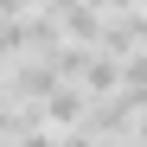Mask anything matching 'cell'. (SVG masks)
<instances>
[{"mask_svg":"<svg viewBox=\"0 0 147 147\" xmlns=\"http://www.w3.org/2000/svg\"><path fill=\"white\" fill-rule=\"evenodd\" d=\"M134 121H141V102H134L128 90H115V96H102V102H90L83 134H96V141H128Z\"/></svg>","mask_w":147,"mask_h":147,"instance_id":"6da1fadb","label":"cell"},{"mask_svg":"<svg viewBox=\"0 0 147 147\" xmlns=\"http://www.w3.org/2000/svg\"><path fill=\"white\" fill-rule=\"evenodd\" d=\"M7 90H13V102H26V109H45V102H51V96L64 90V77H58V70L45 64V58H26V64H13V70H7Z\"/></svg>","mask_w":147,"mask_h":147,"instance_id":"7a4b0ae2","label":"cell"},{"mask_svg":"<svg viewBox=\"0 0 147 147\" xmlns=\"http://www.w3.org/2000/svg\"><path fill=\"white\" fill-rule=\"evenodd\" d=\"M38 115H45V128H51V134L83 128V115H90V90H83V83H64V90H58V96H51Z\"/></svg>","mask_w":147,"mask_h":147,"instance_id":"3957f363","label":"cell"},{"mask_svg":"<svg viewBox=\"0 0 147 147\" xmlns=\"http://www.w3.org/2000/svg\"><path fill=\"white\" fill-rule=\"evenodd\" d=\"M77 83L90 90V102L115 96V90H121V58H109V51H90V64H83V77H77Z\"/></svg>","mask_w":147,"mask_h":147,"instance_id":"277c9868","label":"cell"},{"mask_svg":"<svg viewBox=\"0 0 147 147\" xmlns=\"http://www.w3.org/2000/svg\"><path fill=\"white\" fill-rule=\"evenodd\" d=\"M121 90H128L134 102L147 96V51H134V58H121Z\"/></svg>","mask_w":147,"mask_h":147,"instance_id":"5b68a950","label":"cell"},{"mask_svg":"<svg viewBox=\"0 0 147 147\" xmlns=\"http://www.w3.org/2000/svg\"><path fill=\"white\" fill-rule=\"evenodd\" d=\"M13 147H64V141H58V134H51V128H32V134H19V141H13Z\"/></svg>","mask_w":147,"mask_h":147,"instance_id":"8992f818","label":"cell"},{"mask_svg":"<svg viewBox=\"0 0 147 147\" xmlns=\"http://www.w3.org/2000/svg\"><path fill=\"white\" fill-rule=\"evenodd\" d=\"M141 7H147V0H141Z\"/></svg>","mask_w":147,"mask_h":147,"instance_id":"52a82bcc","label":"cell"}]
</instances>
